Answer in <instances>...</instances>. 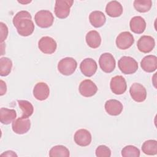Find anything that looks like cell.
Masks as SVG:
<instances>
[{
	"label": "cell",
	"mask_w": 157,
	"mask_h": 157,
	"mask_svg": "<svg viewBox=\"0 0 157 157\" xmlns=\"http://www.w3.org/2000/svg\"><path fill=\"white\" fill-rule=\"evenodd\" d=\"M31 19V15L26 10L20 11L15 15L13 24L20 36H28L34 32V25Z\"/></svg>",
	"instance_id": "obj_1"
},
{
	"label": "cell",
	"mask_w": 157,
	"mask_h": 157,
	"mask_svg": "<svg viewBox=\"0 0 157 157\" xmlns=\"http://www.w3.org/2000/svg\"><path fill=\"white\" fill-rule=\"evenodd\" d=\"M118 66L120 70L124 74H132L135 73L138 69L137 62L132 57L124 56L118 61Z\"/></svg>",
	"instance_id": "obj_2"
},
{
	"label": "cell",
	"mask_w": 157,
	"mask_h": 157,
	"mask_svg": "<svg viewBox=\"0 0 157 157\" xmlns=\"http://www.w3.org/2000/svg\"><path fill=\"white\" fill-rule=\"evenodd\" d=\"M34 20L36 25L40 28H47L53 25L54 17L50 11L41 10L35 14Z\"/></svg>",
	"instance_id": "obj_3"
},
{
	"label": "cell",
	"mask_w": 157,
	"mask_h": 157,
	"mask_svg": "<svg viewBox=\"0 0 157 157\" xmlns=\"http://www.w3.org/2000/svg\"><path fill=\"white\" fill-rule=\"evenodd\" d=\"M77 63L75 59L71 57H66L61 59L58 64V70L64 75H71L75 71Z\"/></svg>",
	"instance_id": "obj_4"
},
{
	"label": "cell",
	"mask_w": 157,
	"mask_h": 157,
	"mask_svg": "<svg viewBox=\"0 0 157 157\" xmlns=\"http://www.w3.org/2000/svg\"><path fill=\"white\" fill-rule=\"evenodd\" d=\"M74 3L72 0H57L55 5V13L61 19L67 18L70 13V9Z\"/></svg>",
	"instance_id": "obj_5"
},
{
	"label": "cell",
	"mask_w": 157,
	"mask_h": 157,
	"mask_svg": "<svg viewBox=\"0 0 157 157\" xmlns=\"http://www.w3.org/2000/svg\"><path fill=\"white\" fill-rule=\"evenodd\" d=\"M101 69L106 73L112 72L115 68V59L113 55L109 53L102 54L99 59Z\"/></svg>",
	"instance_id": "obj_6"
},
{
	"label": "cell",
	"mask_w": 157,
	"mask_h": 157,
	"mask_svg": "<svg viewBox=\"0 0 157 157\" xmlns=\"http://www.w3.org/2000/svg\"><path fill=\"white\" fill-rule=\"evenodd\" d=\"M38 47L39 50L45 54H52L56 51L57 44L52 37L44 36L39 39Z\"/></svg>",
	"instance_id": "obj_7"
},
{
	"label": "cell",
	"mask_w": 157,
	"mask_h": 157,
	"mask_svg": "<svg viewBox=\"0 0 157 157\" xmlns=\"http://www.w3.org/2000/svg\"><path fill=\"white\" fill-rule=\"evenodd\" d=\"M31 128V121L28 118L19 117L15 120L12 124L13 131L18 134L26 133Z\"/></svg>",
	"instance_id": "obj_8"
},
{
	"label": "cell",
	"mask_w": 157,
	"mask_h": 157,
	"mask_svg": "<svg viewBox=\"0 0 157 157\" xmlns=\"http://www.w3.org/2000/svg\"><path fill=\"white\" fill-rule=\"evenodd\" d=\"M110 87L113 93L115 94H122L127 88V84L124 78L121 75H116L112 78Z\"/></svg>",
	"instance_id": "obj_9"
},
{
	"label": "cell",
	"mask_w": 157,
	"mask_h": 157,
	"mask_svg": "<svg viewBox=\"0 0 157 157\" xmlns=\"http://www.w3.org/2000/svg\"><path fill=\"white\" fill-rule=\"evenodd\" d=\"M134 42V39L131 33L124 31L118 34L116 39L117 47L121 50H126L132 46Z\"/></svg>",
	"instance_id": "obj_10"
},
{
	"label": "cell",
	"mask_w": 157,
	"mask_h": 157,
	"mask_svg": "<svg viewBox=\"0 0 157 157\" xmlns=\"http://www.w3.org/2000/svg\"><path fill=\"white\" fill-rule=\"evenodd\" d=\"M129 93L134 101L137 102L144 101L147 98L145 88L139 83H133L129 88Z\"/></svg>",
	"instance_id": "obj_11"
},
{
	"label": "cell",
	"mask_w": 157,
	"mask_h": 157,
	"mask_svg": "<svg viewBox=\"0 0 157 157\" xmlns=\"http://www.w3.org/2000/svg\"><path fill=\"white\" fill-rule=\"evenodd\" d=\"M78 90L81 95L88 98L94 96L96 93L98 87L93 81L86 79L80 83Z\"/></svg>",
	"instance_id": "obj_12"
},
{
	"label": "cell",
	"mask_w": 157,
	"mask_h": 157,
	"mask_svg": "<svg viewBox=\"0 0 157 157\" xmlns=\"http://www.w3.org/2000/svg\"><path fill=\"white\" fill-rule=\"evenodd\" d=\"M155 45L153 37L150 36H142L137 41V46L139 50L142 53H147L152 51Z\"/></svg>",
	"instance_id": "obj_13"
},
{
	"label": "cell",
	"mask_w": 157,
	"mask_h": 157,
	"mask_svg": "<svg viewBox=\"0 0 157 157\" xmlns=\"http://www.w3.org/2000/svg\"><path fill=\"white\" fill-rule=\"evenodd\" d=\"M97 68V63L92 58H85L80 64V69L82 73L88 77H91L96 73Z\"/></svg>",
	"instance_id": "obj_14"
},
{
	"label": "cell",
	"mask_w": 157,
	"mask_h": 157,
	"mask_svg": "<svg viewBox=\"0 0 157 157\" xmlns=\"http://www.w3.org/2000/svg\"><path fill=\"white\" fill-rule=\"evenodd\" d=\"M75 142L79 146L86 147L89 145L91 142V133L85 129H80L77 130L74 136Z\"/></svg>",
	"instance_id": "obj_15"
},
{
	"label": "cell",
	"mask_w": 157,
	"mask_h": 157,
	"mask_svg": "<svg viewBox=\"0 0 157 157\" xmlns=\"http://www.w3.org/2000/svg\"><path fill=\"white\" fill-rule=\"evenodd\" d=\"M50 94V88L48 85L44 82H38L33 89V95L39 101H44L48 98Z\"/></svg>",
	"instance_id": "obj_16"
},
{
	"label": "cell",
	"mask_w": 157,
	"mask_h": 157,
	"mask_svg": "<svg viewBox=\"0 0 157 157\" xmlns=\"http://www.w3.org/2000/svg\"><path fill=\"white\" fill-rule=\"evenodd\" d=\"M105 110L106 112L112 116H117L120 115L123 109V104L118 100L110 99L105 103Z\"/></svg>",
	"instance_id": "obj_17"
},
{
	"label": "cell",
	"mask_w": 157,
	"mask_h": 157,
	"mask_svg": "<svg viewBox=\"0 0 157 157\" xmlns=\"http://www.w3.org/2000/svg\"><path fill=\"white\" fill-rule=\"evenodd\" d=\"M142 69L147 72H153L157 69V57L150 55L145 56L140 62Z\"/></svg>",
	"instance_id": "obj_18"
},
{
	"label": "cell",
	"mask_w": 157,
	"mask_h": 157,
	"mask_svg": "<svg viewBox=\"0 0 157 157\" xmlns=\"http://www.w3.org/2000/svg\"><path fill=\"white\" fill-rule=\"evenodd\" d=\"M131 30L136 34H142L146 28V22L140 16H135L129 22Z\"/></svg>",
	"instance_id": "obj_19"
},
{
	"label": "cell",
	"mask_w": 157,
	"mask_h": 157,
	"mask_svg": "<svg viewBox=\"0 0 157 157\" xmlns=\"http://www.w3.org/2000/svg\"><path fill=\"white\" fill-rule=\"evenodd\" d=\"M123 10L121 4L117 1H110L105 7L106 13L111 17H120L122 14Z\"/></svg>",
	"instance_id": "obj_20"
},
{
	"label": "cell",
	"mask_w": 157,
	"mask_h": 157,
	"mask_svg": "<svg viewBox=\"0 0 157 157\" xmlns=\"http://www.w3.org/2000/svg\"><path fill=\"white\" fill-rule=\"evenodd\" d=\"M89 20L92 26L95 28H100L105 23L106 18L103 12L99 10H95L89 15Z\"/></svg>",
	"instance_id": "obj_21"
},
{
	"label": "cell",
	"mask_w": 157,
	"mask_h": 157,
	"mask_svg": "<svg viewBox=\"0 0 157 157\" xmlns=\"http://www.w3.org/2000/svg\"><path fill=\"white\" fill-rule=\"evenodd\" d=\"M17 117V113L14 109L2 107L0 109V121L4 124H9L13 122Z\"/></svg>",
	"instance_id": "obj_22"
},
{
	"label": "cell",
	"mask_w": 157,
	"mask_h": 157,
	"mask_svg": "<svg viewBox=\"0 0 157 157\" xmlns=\"http://www.w3.org/2000/svg\"><path fill=\"white\" fill-rule=\"evenodd\" d=\"M85 39L88 45L92 48H98L101 43V37L100 34L95 30L89 31L86 35Z\"/></svg>",
	"instance_id": "obj_23"
},
{
	"label": "cell",
	"mask_w": 157,
	"mask_h": 157,
	"mask_svg": "<svg viewBox=\"0 0 157 157\" xmlns=\"http://www.w3.org/2000/svg\"><path fill=\"white\" fill-rule=\"evenodd\" d=\"M142 151L147 155H155L157 153V141L156 140H148L142 145Z\"/></svg>",
	"instance_id": "obj_24"
},
{
	"label": "cell",
	"mask_w": 157,
	"mask_h": 157,
	"mask_svg": "<svg viewBox=\"0 0 157 157\" xmlns=\"http://www.w3.org/2000/svg\"><path fill=\"white\" fill-rule=\"evenodd\" d=\"M18 105L22 110L23 117L28 118L31 116L34 112V107L32 104L26 100H18Z\"/></svg>",
	"instance_id": "obj_25"
},
{
	"label": "cell",
	"mask_w": 157,
	"mask_h": 157,
	"mask_svg": "<svg viewBox=\"0 0 157 157\" xmlns=\"http://www.w3.org/2000/svg\"><path fill=\"white\" fill-rule=\"evenodd\" d=\"M49 156L51 157H69L70 153L69 150L65 146L56 145L53 147L49 151Z\"/></svg>",
	"instance_id": "obj_26"
},
{
	"label": "cell",
	"mask_w": 157,
	"mask_h": 157,
	"mask_svg": "<svg viewBox=\"0 0 157 157\" xmlns=\"http://www.w3.org/2000/svg\"><path fill=\"white\" fill-rule=\"evenodd\" d=\"M12 62L10 59L7 57H2L0 59V75L1 76L8 75L12 70Z\"/></svg>",
	"instance_id": "obj_27"
},
{
	"label": "cell",
	"mask_w": 157,
	"mask_h": 157,
	"mask_svg": "<svg viewBox=\"0 0 157 157\" xmlns=\"http://www.w3.org/2000/svg\"><path fill=\"white\" fill-rule=\"evenodd\" d=\"M133 5L137 11L145 13L150 10L152 6V2L151 0H135Z\"/></svg>",
	"instance_id": "obj_28"
},
{
	"label": "cell",
	"mask_w": 157,
	"mask_h": 157,
	"mask_svg": "<svg viewBox=\"0 0 157 157\" xmlns=\"http://www.w3.org/2000/svg\"><path fill=\"white\" fill-rule=\"evenodd\" d=\"M121 155L123 157H139L140 156V150L133 145H127L121 150Z\"/></svg>",
	"instance_id": "obj_29"
},
{
	"label": "cell",
	"mask_w": 157,
	"mask_h": 157,
	"mask_svg": "<svg viewBox=\"0 0 157 157\" xmlns=\"http://www.w3.org/2000/svg\"><path fill=\"white\" fill-rule=\"evenodd\" d=\"M95 153L98 157H110L111 156V151L110 148L104 145L98 146L96 149Z\"/></svg>",
	"instance_id": "obj_30"
},
{
	"label": "cell",
	"mask_w": 157,
	"mask_h": 157,
	"mask_svg": "<svg viewBox=\"0 0 157 157\" xmlns=\"http://www.w3.org/2000/svg\"><path fill=\"white\" fill-rule=\"evenodd\" d=\"M0 27H1V42H4L8 35V28L6 24L2 22L0 23Z\"/></svg>",
	"instance_id": "obj_31"
},
{
	"label": "cell",
	"mask_w": 157,
	"mask_h": 157,
	"mask_svg": "<svg viewBox=\"0 0 157 157\" xmlns=\"http://www.w3.org/2000/svg\"><path fill=\"white\" fill-rule=\"evenodd\" d=\"M0 82H1V90H0L1 93H0V95L2 96V95H4L6 93L7 86H6V83L3 80H1Z\"/></svg>",
	"instance_id": "obj_32"
},
{
	"label": "cell",
	"mask_w": 157,
	"mask_h": 157,
	"mask_svg": "<svg viewBox=\"0 0 157 157\" xmlns=\"http://www.w3.org/2000/svg\"><path fill=\"white\" fill-rule=\"evenodd\" d=\"M17 156V154L15 153H14L12 151H5L4 153L1 155V156Z\"/></svg>",
	"instance_id": "obj_33"
}]
</instances>
